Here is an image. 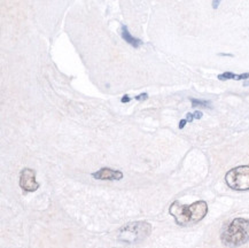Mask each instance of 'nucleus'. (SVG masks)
<instances>
[{
	"label": "nucleus",
	"mask_w": 249,
	"mask_h": 248,
	"mask_svg": "<svg viewBox=\"0 0 249 248\" xmlns=\"http://www.w3.org/2000/svg\"><path fill=\"white\" fill-rule=\"evenodd\" d=\"M121 36L124 40H125V43L129 44L132 47H135V49H138L142 45V40L138 39V38H135L129 33V30H127L126 25H122V28H121Z\"/></svg>",
	"instance_id": "0eeeda50"
},
{
	"label": "nucleus",
	"mask_w": 249,
	"mask_h": 248,
	"mask_svg": "<svg viewBox=\"0 0 249 248\" xmlns=\"http://www.w3.org/2000/svg\"><path fill=\"white\" fill-rule=\"evenodd\" d=\"M191 103H192V107L196 108V107H202V108H210L212 107V103L208 100H200V99H196V98H191Z\"/></svg>",
	"instance_id": "6e6552de"
},
{
	"label": "nucleus",
	"mask_w": 249,
	"mask_h": 248,
	"mask_svg": "<svg viewBox=\"0 0 249 248\" xmlns=\"http://www.w3.org/2000/svg\"><path fill=\"white\" fill-rule=\"evenodd\" d=\"M136 100L138 101H143V100H147L148 99V94L147 93H140L139 95H137L135 98Z\"/></svg>",
	"instance_id": "9d476101"
},
{
	"label": "nucleus",
	"mask_w": 249,
	"mask_h": 248,
	"mask_svg": "<svg viewBox=\"0 0 249 248\" xmlns=\"http://www.w3.org/2000/svg\"><path fill=\"white\" fill-rule=\"evenodd\" d=\"M186 123H187L186 119H184V120H180V122H179V125H178V128H179V129H184V128H185V125H186Z\"/></svg>",
	"instance_id": "4468645a"
},
{
	"label": "nucleus",
	"mask_w": 249,
	"mask_h": 248,
	"mask_svg": "<svg viewBox=\"0 0 249 248\" xmlns=\"http://www.w3.org/2000/svg\"><path fill=\"white\" fill-rule=\"evenodd\" d=\"M221 241L225 247L238 248L249 241V219H232L221 233Z\"/></svg>",
	"instance_id": "f03ea898"
},
{
	"label": "nucleus",
	"mask_w": 249,
	"mask_h": 248,
	"mask_svg": "<svg viewBox=\"0 0 249 248\" xmlns=\"http://www.w3.org/2000/svg\"><path fill=\"white\" fill-rule=\"evenodd\" d=\"M225 183L233 191H249V165H239L229 170L225 175Z\"/></svg>",
	"instance_id": "20e7f679"
},
{
	"label": "nucleus",
	"mask_w": 249,
	"mask_h": 248,
	"mask_svg": "<svg viewBox=\"0 0 249 248\" xmlns=\"http://www.w3.org/2000/svg\"><path fill=\"white\" fill-rule=\"evenodd\" d=\"M193 115H194V120H201V117L203 116V114L202 112H200V110H196V112L193 113Z\"/></svg>",
	"instance_id": "9b49d317"
},
{
	"label": "nucleus",
	"mask_w": 249,
	"mask_h": 248,
	"mask_svg": "<svg viewBox=\"0 0 249 248\" xmlns=\"http://www.w3.org/2000/svg\"><path fill=\"white\" fill-rule=\"evenodd\" d=\"M20 187L23 192H35L39 189L36 180V173L30 168H24L20 174Z\"/></svg>",
	"instance_id": "39448f33"
},
{
	"label": "nucleus",
	"mask_w": 249,
	"mask_h": 248,
	"mask_svg": "<svg viewBox=\"0 0 249 248\" xmlns=\"http://www.w3.org/2000/svg\"><path fill=\"white\" fill-rule=\"evenodd\" d=\"M92 177L100 180H121L123 178V173L110 168H101L100 170L92 173Z\"/></svg>",
	"instance_id": "423d86ee"
},
{
	"label": "nucleus",
	"mask_w": 249,
	"mask_h": 248,
	"mask_svg": "<svg viewBox=\"0 0 249 248\" xmlns=\"http://www.w3.org/2000/svg\"><path fill=\"white\" fill-rule=\"evenodd\" d=\"M121 101H122L123 104H125V103H130V101H131V98L129 97V95H123L122 99H121Z\"/></svg>",
	"instance_id": "2eb2a0df"
},
{
	"label": "nucleus",
	"mask_w": 249,
	"mask_h": 248,
	"mask_svg": "<svg viewBox=\"0 0 249 248\" xmlns=\"http://www.w3.org/2000/svg\"><path fill=\"white\" fill-rule=\"evenodd\" d=\"M186 121H187V123L188 122H193V121H194V115H193V114L192 113H187L186 114Z\"/></svg>",
	"instance_id": "ddd939ff"
},
{
	"label": "nucleus",
	"mask_w": 249,
	"mask_h": 248,
	"mask_svg": "<svg viewBox=\"0 0 249 248\" xmlns=\"http://www.w3.org/2000/svg\"><path fill=\"white\" fill-rule=\"evenodd\" d=\"M151 231L152 225L147 222H132L121 229L119 239L127 244H135L147 238Z\"/></svg>",
	"instance_id": "7ed1b4c3"
},
{
	"label": "nucleus",
	"mask_w": 249,
	"mask_h": 248,
	"mask_svg": "<svg viewBox=\"0 0 249 248\" xmlns=\"http://www.w3.org/2000/svg\"><path fill=\"white\" fill-rule=\"evenodd\" d=\"M244 85H249V82H246V83H245V84H244Z\"/></svg>",
	"instance_id": "dca6fc26"
},
{
	"label": "nucleus",
	"mask_w": 249,
	"mask_h": 248,
	"mask_svg": "<svg viewBox=\"0 0 249 248\" xmlns=\"http://www.w3.org/2000/svg\"><path fill=\"white\" fill-rule=\"evenodd\" d=\"M238 77L239 75L231 71H225L223 72V74L217 76V78H218L219 81H230V79H235V81H238Z\"/></svg>",
	"instance_id": "1a4fd4ad"
},
{
	"label": "nucleus",
	"mask_w": 249,
	"mask_h": 248,
	"mask_svg": "<svg viewBox=\"0 0 249 248\" xmlns=\"http://www.w3.org/2000/svg\"><path fill=\"white\" fill-rule=\"evenodd\" d=\"M222 0H213V9H217L219 7V5H221Z\"/></svg>",
	"instance_id": "f8f14e48"
},
{
	"label": "nucleus",
	"mask_w": 249,
	"mask_h": 248,
	"mask_svg": "<svg viewBox=\"0 0 249 248\" xmlns=\"http://www.w3.org/2000/svg\"><path fill=\"white\" fill-rule=\"evenodd\" d=\"M169 214L175 218L176 224L179 227L194 225L206 217L208 214V203L199 200L191 205H183L179 201H174L169 207Z\"/></svg>",
	"instance_id": "f257e3e1"
}]
</instances>
